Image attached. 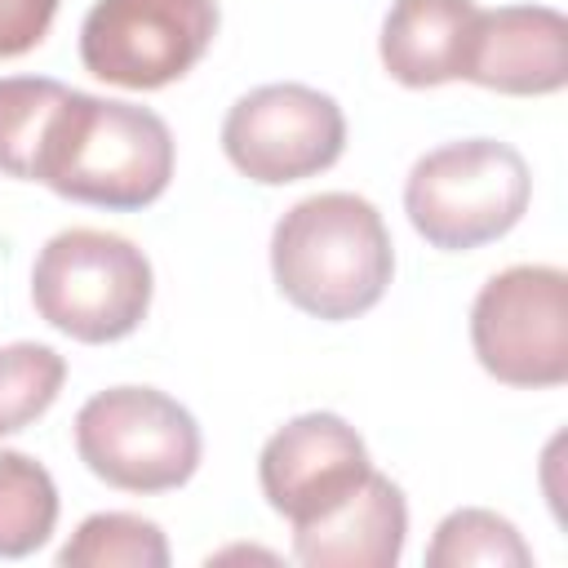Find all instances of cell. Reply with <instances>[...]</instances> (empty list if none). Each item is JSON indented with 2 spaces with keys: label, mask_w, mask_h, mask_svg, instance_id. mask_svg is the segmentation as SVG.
Here are the masks:
<instances>
[{
  "label": "cell",
  "mask_w": 568,
  "mask_h": 568,
  "mask_svg": "<svg viewBox=\"0 0 568 568\" xmlns=\"http://www.w3.org/2000/svg\"><path fill=\"white\" fill-rule=\"evenodd\" d=\"M346 115L311 84H262L244 93L222 120L226 160L262 186L315 178L342 160Z\"/></svg>",
  "instance_id": "ba28073f"
},
{
  "label": "cell",
  "mask_w": 568,
  "mask_h": 568,
  "mask_svg": "<svg viewBox=\"0 0 568 568\" xmlns=\"http://www.w3.org/2000/svg\"><path fill=\"white\" fill-rule=\"evenodd\" d=\"M408 537V501L395 479H368L328 515L293 528V555L306 568H390Z\"/></svg>",
  "instance_id": "8fae6325"
},
{
  "label": "cell",
  "mask_w": 568,
  "mask_h": 568,
  "mask_svg": "<svg viewBox=\"0 0 568 568\" xmlns=\"http://www.w3.org/2000/svg\"><path fill=\"white\" fill-rule=\"evenodd\" d=\"M368 470L373 462L359 430L337 413H302L284 422L257 457L262 497L293 528L346 501L368 479Z\"/></svg>",
  "instance_id": "9c48e42d"
},
{
  "label": "cell",
  "mask_w": 568,
  "mask_h": 568,
  "mask_svg": "<svg viewBox=\"0 0 568 568\" xmlns=\"http://www.w3.org/2000/svg\"><path fill=\"white\" fill-rule=\"evenodd\" d=\"M36 315L89 346L129 337L151 311V262L146 253L98 226L58 231L31 266Z\"/></svg>",
  "instance_id": "277c9868"
},
{
  "label": "cell",
  "mask_w": 568,
  "mask_h": 568,
  "mask_svg": "<svg viewBox=\"0 0 568 568\" xmlns=\"http://www.w3.org/2000/svg\"><path fill=\"white\" fill-rule=\"evenodd\" d=\"M475 18V0H395L382 22V67L408 89L462 80Z\"/></svg>",
  "instance_id": "7c38bea8"
},
{
  "label": "cell",
  "mask_w": 568,
  "mask_h": 568,
  "mask_svg": "<svg viewBox=\"0 0 568 568\" xmlns=\"http://www.w3.org/2000/svg\"><path fill=\"white\" fill-rule=\"evenodd\" d=\"M67 382V359L44 342L0 346V435H13L49 413Z\"/></svg>",
  "instance_id": "e0dca14e"
},
{
  "label": "cell",
  "mask_w": 568,
  "mask_h": 568,
  "mask_svg": "<svg viewBox=\"0 0 568 568\" xmlns=\"http://www.w3.org/2000/svg\"><path fill=\"white\" fill-rule=\"evenodd\" d=\"M67 84L49 75H9L0 80V173L36 182V160L49 133V120L67 102Z\"/></svg>",
  "instance_id": "5bb4252c"
},
{
  "label": "cell",
  "mask_w": 568,
  "mask_h": 568,
  "mask_svg": "<svg viewBox=\"0 0 568 568\" xmlns=\"http://www.w3.org/2000/svg\"><path fill=\"white\" fill-rule=\"evenodd\" d=\"M462 80L510 98L559 93L568 84V18L550 4L479 9Z\"/></svg>",
  "instance_id": "30bf717a"
},
{
  "label": "cell",
  "mask_w": 568,
  "mask_h": 568,
  "mask_svg": "<svg viewBox=\"0 0 568 568\" xmlns=\"http://www.w3.org/2000/svg\"><path fill=\"white\" fill-rule=\"evenodd\" d=\"M62 568H164L169 541L160 524L129 515V510H102L89 515L75 537L58 550Z\"/></svg>",
  "instance_id": "9a60e30c"
},
{
  "label": "cell",
  "mask_w": 568,
  "mask_h": 568,
  "mask_svg": "<svg viewBox=\"0 0 568 568\" xmlns=\"http://www.w3.org/2000/svg\"><path fill=\"white\" fill-rule=\"evenodd\" d=\"M271 275L297 311L337 324L382 302L395 275V244L364 195L320 191L275 222Z\"/></svg>",
  "instance_id": "6da1fadb"
},
{
  "label": "cell",
  "mask_w": 568,
  "mask_h": 568,
  "mask_svg": "<svg viewBox=\"0 0 568 568\" xmlns=\"http://www.w3.org/2000/svg\"><path fill=\"white\" fill-rule=\"evenodd\" d=\"M58 524V488L53 475L27 457L0 453V559H22L53 537Z\"/></svg>",
  "instance_id": "4fadbf2b"
},
{
  "label": "cell",
  "mask_w": 568,
  "mask_h": 568,
  "mask_svg": "<svg viewBox=\"0 0 568 568\" xmlns=\"http://www.w3.org/2000/svg\"><path fill=\"white\" fill-rule=\"evenodd\" d=\"M173 178V133L169 124L133 102L93 98L71 89L49 120L36 182L62 200L133 213L164 195Z\"/></svg>",
  "instance_id": "7a4b0ae2"
},
{
  "label": "cell",
  "mask_w": 568,
  "mask_h": 568,
  "mask_svg": "<svg viewBox=\"0 0 568 568\" xmlns=\"http://www.w3.org/2000/svg\"><path fill=\"white\" fill-rule=\"evenodd\" d=\"M75 453L111 488L173 493L200 466V426L155 386H111L75 413Z\"/></svg>",
  "instance_id": "5b68a950"
},
{
  "label": "cell",
  "mask_w": 568,
  "mask_h": 568,
  "mask_svg": "<svg viewBox=\"0 0 568 568\" xmlns=\"http://www.w3.org/2000/svg\"><path fill=\"white\" fill-rule=\"evenodd\" d=\"M426 564L430 568H470V564H488V568H528L532 550L519 537V528L484 506H466L439 519L430 546H426Z\"/></svg>",
  "instance_id": "2e32d148"
},
{
  "label": "cell",
  "mask_w": 568,
  "mask_h": 568,
  "mask_svg": "<svg viewBox=\"0 0 568 568\" xmlns=\"http://www.w3.org/2000/svg\"><path fill=\"white\" fill-rule=\"evenodd\" d=\"M470 346L488 377L546 390L568 382V275L559 266H506L470 306Z\"/></svg>",
  "instance_id": "8992f818"
},
{
  "label": "cell",
  "mask_w": 568,
  "mask_h": 568,
  "mask_svg": "<svg viewBox=\"0 0 568 568\" xmlns=\"http://www.w3.org/2000/svg\"><path fill=\"white\" fill-rule=\"evenodd\" d=\"M217 36V0H98L80 27V62L120 89L182 80Z\"/></svg>",
  "instance_id": "52a82bcc"
},
{
  "label": "cell",
  "mask_w": 568,
  "mask_h": 568,
  "mask_svg": "<svg viewBox=\"0 0 568 568\" xmlns=\"http://www.w3.org/2000/svg\"><path fill=\"white\" fill-rule=\"evenodd\" d=\"M58 0H0V58L31 53L53 27Z\"/></svg>",
  "instance_id": "ac0fdd59"
},
{
  "label": "cell",
  "mask_w": 568,
  "mask_h": 568,
  "mask_svg": "<svg viewBox=\"0 0 568 568\" xmlns=\"http://www.w3.org/2000/svg\"><path fill=\"white\" fill-rule=\"evenodd\" d=\"M532 173L510 142L466 138L426 151L404 182L413 231L444 253H466L501 240L528 213Z\"/></svg>",
  "instance_id": "3957f363"
}]
</instances>
